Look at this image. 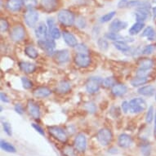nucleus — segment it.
I'll list each match as a JSON object with an SVG mask.
<instances>
[{
	"mask_svg": "<svg viewBox=\"0 0 156 156\" xmlns=\"http://www.w3.org/2000/svg\"><path fill=\"white\" fill-rule=\"evenodd\" d=\"M57 18H58L60 23L66 27L72 26L75 21V17H74L73 12L69 10H66V9L60 11L57 15Z\"/></svg>",
	"mask_w": 156,
	"mask_h": 156,
	"instance_id": "obj_1",
	"label": "nucleus"
},
{
	"mask_svg": "<svg viewBox=\"0 0 156 156\" xmlns=\"http://www.w3.org/2000/svg\"><path fill=\"white\" fill-rule=\"evenodd\" d=\"M97 140L101 146H106L110 145L113 140L112 132L109 128H101L97 132Z\"/></svg>",
	"mask_w": 156,
	"mask_h": 156,
	"instance_id": "obj_2",
	"label": "nucleus"
},
{
	"mask_svg": "<svg viewBox=\"0 0 156 156\" xmlns=\"http://www.w3.org/2000/svg\"><path fill=\"white\" fill-rule=\"evenodd\" d=\"M147 108V104L143 98H133L129 101V111L133 114L143 112Z\"/></svg>",
	"mask_w": 156,
	"mask_h": 156,
	"instance_id": "obj_3",
	"label": "nucleus"
},
{
	"mask_svg": "<svg viewBox=\"0 0 156 156\" xmlns=\"http://www.w3.org/2000/svg\"><path fill=\"white\" fill-rule=\"evenodd\" d=\"M48 130L49 134L53 137L62 143H66L67 141V134L66 131L62 128L61 127H57V126H49L48 127Z\"/></svg>",
	"mask_w": 156,
	"mask_h": 156,
	"instance_id": "obj_4",
	"label": "nucleus"
},
{
	"mask_svg": "<svg viewBox=\"0 0 156 156\" xmlns=\"http://www.w3.org/2000/svg\"><path fill=\"white\" fill-rule=\"evenodd\" d=\"M39 15L38 13L34 9H29L24 14V19L26 24L29 27H34L38 21Z\"/></svg>",
	"mask_w": 156,
	"mask_h": 156,
	"instance_id": "obj_5",
	"label": "nucleus"
},
{
	"mask_svg": "<svg viewBox=\"0 0 156 156\" xmlns=\"http://www.w3.org/2000/svg\"><path fill=\"white\" fill-rule=\"evenodd\" d=\"M101 83H102V80H101L100 78H97V77L89 78V80L86 83V90L88 93H91V94L96 93L100 89V86Z\"/></svg>",
	"mask_w": 156,
	"mask_h": 156,
	"instance_id": "obj_6",
	"label": "nucleus"
},
{
	"mask_svg": "<svg viewBox=\"0 0 156 156\" xmlns=\"http://www.w3.org/2000/svg\"><path fill=\"white\" fill-rule=\"evenodd\" d=\"M87 138L84 134H83V133L77 134L74 140V146L76 151L81 152V153L84 152L87 149Z\"/></svg>",
	"mask_w": 156,
	"mask_h": 156,
	"instance_id": "obj_7",
	"label": "nucleus"
},
{
	"mask_svg": "<svg viewBox=\"0 0 156 156\" xmlns=\"http://www.w3.org/2000/svg\"><path fill=\"white\" fill-rule=\"evenodd\" d=\"M10 36L11 38L14 42L21 41V40H23L25 36H26V30L21 25H17L12 28V30L11 31Z\"/></svg>",
	"mask_w": 156,
	"mask_h": 156,
	"instance_id": "obj_8",
	"label": "nucleus"
},
{
	"mask_svg": "<svg viewBox=\"0 0 156 156\" xmlns=\"http://www.w3.org/2000/svg\"><path fill=\"white\" fill-rule=\"evenodd\" d=\"M74 63L79 67L87 68L91 64V57L87 54L77 53L74 56Z\"/></svg>",
	"mask_w": 156,
	"mask_h": 156,
	"instance_id": "obj_9",
	"label": "nucleus"
},
{
	"mask_svg": "<svg viewBox=\"0 0 156 156\" xmlns=\"http://www.w3.org/2000/svg\"><path fill=\"white\" fill-rule=\"evenodd\" d=\"M38 44L40 48L47 51L48 53L52 54L55 52L54 49H55V47H56V44H55L53 39H50V38L41 39V40H38Z\"/></svg>",
	"mask_w": 156,
	"mask_h": 156,
	"instance_id": "obj_10",
	"label": "nucleus"
},
{
	"mask_svg": "<svg viewBox=\"0 0 156 156\" xmlns=\"http://www.w3.org/2000/svg\"><path fill=\"white\" fill-rule=\"evenodd\" d=\"M34 33L35 36L38 38V40L41 39H47L48 38V26L44 22H40L35 26L34 29Z\"/></svg>",
	"mask_w": 156,
	"mask_h": 156,
	"instance_id": "obj_11",
	"label": "nucleus"
},
{
	"mask_svg": "<svg viewBox=\"0 0 156 156\" xmlns=\"http://www.w3.org/2000/svg\"><path fill=\"white\" fill-rule=\"evenodd\" d=\"M27 110L31 117L36 120L40 118V108L34 101L30 100L27 103Z\"/></svg>",
	"mask_w": 156,
	"mask_h": 156,
	"instance_id": "obj_12",
	"label": "nucleus"
},
{
	"mask_svg": "<svg viewBox=\"0 0 156 156\" xmlns=\"http://www.w3.org/2000/svg\"><path fill=\"white\" fill-rule=\"evenodd\" d=\"M127 26H128V23L126 21L116 19L110 24L109 30H110V32H113V33H119L121 30L127 28Z\"/></svg>",
	"mask_w": 156,
	"mask_h": 156,
	"instance_id": "obj_13",
	"label": "nucleus"
},
{
	"mask_svg": "<svg viewBox=\"0 0 156 156\" xmlns=\"http://www.w3.org/2000/svg\"><path fill=\"white\" fill-rule=\"evenodd\" d=\"M53 58L57 63H60V64L66 63L69 60V51L67 50H60V51H55L53 53Z\"/></svg>",
	"mask_w": 156,
	"mask_h": 156,
	"instance_id": "obj_14",
	"label": "nucleus"
},
{
	"mask_svg": "<svg viewBox=\"0 0 156 156\" xmlns=\"http://www.w3.org/2000/svg\"><path fill=\"white\" fill-rule=\"evenodd\" d=\"M42 8L47 12H51L56 9L58 5L57 0H40Z\"/></svg>",
	"mask_w": 156,
	"mask_h": 156,
	"instance_id": "obj_15",
	"label": "nucleus"
},
{
	"mask_svg": "<svg viewBox=\"0 0 156 156\" xmlns=\"http://www.w3.org/2000/svg\"><path fill=\"white\" fill-rule=\"evenodd\" d=\"M118 145L121 148L127 149L129 148L133 145V139L130 136L126 134V133H122L119 136L118 138Z\"/></svg>",
	"mask_w": 156,
	"mask_h": 156,
	"instance_id": "obj_16",
	"label": "nucleus"
},
{
	"mask_svg": "<svg viewBox=\"0 0 156 156\" xmlns=\"http://www.w3.org/2000/svg\"><path fill=\"white\" fill-rule=\"evenodd\" d=\"M150 9L151 8H137L135 13L136 20L139 22H143L144 21H146L149 16V14L151 13Z\"/></svg>",
	"mask_w": 156,
	"mask_h": 156,
	"instance_id": "obj_17",
	"label": "nucleus"
},
{
	"mask_svg": "<svg viewBox=\"0 0 156 156\" xmlns=\"http://www.w3.org/2000/svg\"><path fill=\"white\" fill-rule=\"evenodd\" d=\"M23 5V0H8L6 7L11 12H16L21 10Z\"/></svg>",
	"mask_w": 156,
	"mask_h": 156,
	"instance_id": "obj_18",
	"label": "nucleus"
},
{
	"mask_svg": "<svg viewBox=\"0 0 156 156\" xmlns=\"http://www.w3.org/2000/svg\"><path fill=\"white\" fill-rule=\"evenodd\" d=\"M127 92H128V87L126 85L122 84V83H115L111 87V92L115 97H122L126 94Z\"/></svg>",
	"mask_w": 156,
	"mask_h": 156,
	"instance_id": "obj_19",
	"label": "nucleus"
},
{
	"mask_svg": "<svg viewBox=\"0 0 156 156\" xmlns=\"http://www.w3.org/2000/svg\"><path fill=\"white\" fill-rule=\"evenodd\" d=\"M62 36H63V39L66 42V44L68 46L71 47V48H75L78 44L77 38L73 34L69 33L68 31H63L62 32Z\"/></svg>",
	"mask_w": 156,
	"mask_h": 156,
	"instance_id": "obj_20",
	"label": "nucleus"
},
{
	"mask_svg": "<svg viewBox=\"0 0 156 156\" xmlns=\"http://www.w3.org/2000/svg\"><path fill=\"white\" fill-rule=\"evenodd\" d=\"M51 94V91L46 87H40L34 90V97L38 99H43L45 97H49Z\"/></svg>",
	"mask_w": 156,
	"mask_h": 156,
	"instance_id": "obj_21",
	"label": "nucleus"
},
{
	"mask_svg": "<svg viewBox=\"0 0 156 156\" xmlns=\"http://www.w3.org/2000/svg\"><path fill=\"white\" fill-rule=\"evenodd\" d=\"M20 69H21V71H23L26 74H31L35 71L36 66L33 63L27 62H22L19 64Z\"/></svg>",
	"mask_w": 156,
	"mask_h": 156,
	"instance_id": "obj_22",
	"label": "nucleus"
},
{
	"mask_svg": "<svg viewBox=\"0 0 156 156\" xmlns=\"http://www.w3.org/2000/svg\"><path fill=\"white\" fill-rule=\"evenodd\" d=\"M137 92H138L139 94L145 96V97H151L155 92V87L152 85H146V86L140 87L137 90Z\"/></svg>",
	"mask_w": 156,
	"mask_h": 156,
	"instance_id": "obj_23",
	"label": "nucleus"
},
{
	"mask_svg": "<svg viewBox=\"0 0 156 156\" xmlns=\"http://www.w3.org/2000/svg\"><path fill=\"white\" fill-rule=\"evenodd\" d=\"M144 26H145V24H144L143 22L136 21V23H134L133 26H131V28L129 29L128 33H129V34L132 36L136 35V34H138L143 30Z\"/></svg>",
	"mask_w": 156,
	"mask_h": 156,
	"instance_id": "obj_24",
	"label": "nucleus"
},
{
	"mask_svg": "<svg viewBox=\"0 0 156 156\" xmlns=\"http://www.w3.org/2000/svg\"><path fill=\"white\" fill-rule=\"evenodd\" d=\"M141 37H145V38H147L150 41H153L156 38V32L152 26H147L144 30Z\"/></svg>",
	"mask_w": 156,
	"mask_h": 156,
	"instance_id": "obj_25",
	"label": "nucleus"
},
{
	"mask_svg": "<svg viewBox=\"0 0 156 156\" xmlns=\"http://www.w3.org/2000/svg\"><path fill=\"white\" fill-rule=\"evenodd\" d=\"M138 66L140 69L145 70H150L153 67L154 62L150 58H143L141 59L138 62Z\"/></svg>",
	"mask_w": 156,
	"mask_h": 156,
	"instance_id": "obj_26",
	"label": "nucleus"
},
{
	"mask_svg": "<svg viewBox=\"0 0 156 156\" xmlns=\"http://www.w3.org/2000/svg\"><path fill=\"white\" fill-rule=\"evenodd\" d=\"M148 77L136 76L131 81V85L134 87H140V86H142V85L146 84V83H148Z\"/></svg>",
	"mask_w": 156,
	"mask_h": 156,
	"instance_id": "obj_27",
	"label": "nucleus"
},
{
	"mask_svg": "<svg viewBox=\"0 0 156 156\" xmlns=\"http://www.w3.org/2000/svg\"><path fill=\"white\" fill-rule=\"evenodd\" d=\"M0 147L3 151L8 152V153H16V152L15 146L4 140H1L0 141Z\"/></svg>",
	"mask_w": 156,
	"mask_h": 156,
	"instance_id": "obj_28",
	"label": "nucleus"
},
{
	"mask_svg": "<svg viewBox=\"0 0 156 156\" xmlns=\"http://www.w3.org/2000/svg\"><path fill=\"white\" fill-rule=\"evenodd\" d=\"M56 90L60 93H67L71 90V86L69 84V83L66 82V81H62L57 85Z\"/></svg>",
	"mask_w": 156,
	"mask_h": 156,
	"instance_id": "obj_29",
	"label": "nucleus"
},
{
	"mask_svg": "<svg viewBox=\"0 0 156 156\" xmlns=\"http://www.w3.org/2000/svg\"><path fill=\"white\" fill-rule=\"evenodd\" d=\"M114 46L116 49L122 52H127L130 50V47L126 44L124 41H116L114 42Z\"/></svg>",
	"mask_w": 156,
	"mask_h": 156,
	"instance_id": "obj_30",
	"label": "nucleus"
},
{
	"mask_svg": "<svg viewBox=\"0 0 156 156\" xmlns=\"http://www.w3.org/2000/svg\"><path fill=\"white\" fill-rule=\"evenodd\" d=\"M105 37L107 39H110L114 42L116 41H124V37L119 34V33H113V32H109V33L105 34ZM125 42V41H124Z\"/></svg>",
	"mask_w": 156,
	"mask_h": 156,
	"instance_id": "obj_31",
	"label": "nucleus"
},
{
	"mask_svg": "<svg viewBox=\"0 0 156 156\" xmlns=\"http://www.w3.org/2000/svg\"><path fill=\"white\" fill-rule=\"evenodd\" d=\"M25 53L31 59H36L38 56V53L34 47L28 46L25 48Z\"/></svg>",
	"mask_w": 156,
	"mask_h": 156,
	"instance_id": "obj_32",
	"label": "nucleus"
},
{
	"mask_svg": "<svg viewBox=\"0 0 156 156\" xmlns=\"http://www.w3.org/2000/svg\"><path fill=\"white\" fill-rule=\"evenodd\" d=\"M154 119V110L153 106H150L147 110L146 115V122L149 124H151L153 122Z\"/></svg>",
	"mask_w": 156,
	"mask_h": 156,
	"instance_id": "obj_33",
	"label": "nucleus"
},
{
	"mask_svg": "<svg viewBox=\"0 0 156 156\" xmlns=\"http://www.w3.org/2000/svg\"><path fill=\"white\" fill-rule=\"evenodd\" d=\"M115 14H116V12H115V11H113V12H110L106 13L105 15L102 16L100 18L101 23H106V22H109V21H111L113 18H114Z\"/></svg>",
	"mask_w": 156,
	"mask_h": 156,
	"instance_id": "obj_34",
	"label": "nucleus"
},
{
	"mask_svg": "<svg viewBox=\"0 0 156 156\" xmlns=\"http://www.w3.org/2000/svg\"><path fill=\"white\" fill-rule=\"evenodd\" d=\"M75 50H76L78 53L81 54H87V55H88V52H89L88 48L83 44H77V46L75 47Z\"/></svg>",
	"mask_w": 156,
	"mask_h": 156,
	"instance_id": "obj_35",
	"label": "nucleus"
},
{
	"mask_svg": "<svg viewBox=\"0 0 156 156\" xmlns=\"http://www.w3.org/2000/svg\"><path fill=\"white\" fill-rule=\"evenodd\" d=\"M63 154L65 156H77V154L72 146H66L63 149Z\"/></svg>",
	"mask_w": 156,
	"mask_h": 156,
	"instance_id": "obj_36",
	"label": "nucleus"
},
{
	"mask_svg": "<svg viewBox=\"0 0 156 156\" xmlns=\"http://www.w3.org/2000/svg\"><path fill=\"white\" fill-rule=\"evenodd\" d=\"M97 44L101 51H106L109 48V44H108L107 40L105 38H99L97 41Z\"/></svg>",
	"mask_w": 156,
	"mask_h": 156,
	"instance_id": "obj_37",
	"label": "nucleus"
},
{
	"mask_svg": "<svg viewBox=\"0 0 156 156\" xmlns=\"http://www.w3.org/2000/svg\"><path fill=\"white\" fill-rule=\"evenodd\" d=\"M115 83H115V80L113 77H107V78H105V80H102V84L105 87H112Z\"/></svg>",
	"mask_w": 156,
	"mask_h": 156,
	"instance_id": "obj_38",
	"label": "nucleus"
},
{
	"mask_svg": "<svg viewBox=\"0 0 156 156\" xmlns=\"http://www.w3.org/2000/svg\"><path fill=\"white\" fill-rule=\"evenodd\" d=\"M49 34L51 37V38H53V39H58V38H60L61 35H62V33H61L59 29L56 27V26H54L53 29L51 30V31L50 32Z\"/></svg>",
	"mask_w": 156,
	"mask_h": 156,
	"instance_id": "obj_39",
	"label": "nucleus"
},
{
	"mask_svg": "<svg viewBox=\"0 0 156 156\" xmlns=\"http://www.w3.org/2000/svg\"><path fill=\"white\" fill-rule=\"evenodd\" d=\"M84 109L90 114H93L97 110V106L93 102H87L85 104Z\"/></svg>",
	"mask_w": 156,
	"mask_h": 156,
	"instance_id": "obj_40",
	"label": "nucleus"
},
{
	"mask_svg": "<svg viewBox=\"0 0 156 156\" xmlns=\"http://www.w3.org/2000/svg\"><path fill=\"white\" fill-rule=\"evenodd\" d=\"M21 83H22V85L25 89H30L31 87H33V83L26 77L21 78Z\"/></svg>",
	"mask_w": 156,
	"mask_h": 156,
	"instance_id": "obj_41",
	"label": "nucleus"
},
{
	"mask_svg": "<svg viewBox=\"0 0 156 156\" xmlns=\"http://www.w3.org/2000/svg\"><path fill=\"white\" fill-rule=\"evenodd\" d=\"M24 6L29 9L35 8L37 6V0H23Z\"/></svg>",
	"mask_w": 156,
	"mask_h": 156,
	"instance_id": "obj_42",
	"label": "nucleus"
},
{
	"mask_svg": "<svg viewBox=\"0 0 156 156\" xmlns=\"http://www.w3.org/2000/svg\"><path fill=\"white\" fill-rule=\"evenodd\" d=\"M3 128L7 135L9 136L12 135V126H11L10 123H8V122H3Z\"/></svg>",
	"mask_w": 156,
	"mask_h": 156,
	"instance_id": "obj_43",
	"label": "nucleus"
},
{
	"mask_svg": "<svg viewBox=\"0 0 156 156\" xmlns=\"http://www.w3.org/2000/svg\"><path fill=\"white\" fill-rule=\"evenodd\" d=\"M141 154H143L144 156H150L151 153V148L150 145H144V146H141Z\"/></svg>",
	"mask_w": 156,
	"mask_h": 156,
	"instance_id": "obj_44",
	"label": "nucleus"
},
{
	"mask_svg": "<svg viewBox=\"0 0 156 156\" xmlns=\"http://www.w3.org/2000/svg\"><path fill=\"white\" fill-rule=\"evenodd\" d=\"M8 21H6L5 19H1L0 21V30H1V32L3 33V32H6V31L8 30Z\"/></svg>",
	"mask_w": 156,
	"mask_h": 156,
	"instance_id": "obj_45",
	"label": "nucleus"
},
{
	"mask_svg": "<svg viewBox=\"0 0 156 156\" xmlns=\"http://www.w3.org/2000/svg\"><path fill=\"white\" fill-rule=\"evenodd\" d=\"M154 51V47L153 45H147L142 50V54H144V55H150V54L153 53Z\"/></svg>",
	"mask_w": 156,
	"mask_h": 156,
	"instance_id": "obj_46",
	"label": "nucleus"
},
{
	"mask_svg": "<svg viewBox=\"0 0 156 156\" xmlns=\"http://www.w3.org/2000/svg\"><path fill=\"white\" fill-rule=\"evenodd\" d=\"M32 127H33V128L35 129L36 132H38V133L40 134V135H42V136L45 135L44 130L41 128V127H40V126L38 125V124H36V123H33V124H32Z\"/></svg>",
	"mask_w": 156,
	"mask_h": 156,
	"instance_id": "obj_47",
	"label": "nucleus"
},
{
	"mask_svg": "<svg viewBox=\"0 0 156 156\" xmlns=\"http://www.w3.org/2000/svg\"><path fill=\"white\" fill-rule=\"evenodd\" d=\"M129 0H119V2L118 3V8H123L128 7V3H129Z\"/></svg>",
	"mask_w": 156,
	"mask_h": 156,
	"instance_id": "obj_48",
	"label": "nucleus"
},
{
	"mask_svg": "<svg viewBox=\"0 0 156 156\" xmlns=\"http://www.w3.org/2000/svg\"><path fill=\"white\" fill-rule=\"evenodd\" d=\"M15 111L17 113L18 115H23L24 113V108L23 106L21 105V104H16L15 105Z\"/></svg>",
	"mask_w": 156,
	"mask_h": 156,
	"instance_id": "obj_49",
	"label": "nucleus"
},
{
	"mask_svg": "<svg viewBox=\"0 0 156 156\" xmlns=\"http://www.w3.org/2000/svg\"><path fill=\"white\" fill-rule=\"evenodd\" d=\"M122 110L123 111V113H128V111L129 110V102H128L127 101H124L122 103Z\"/></svg>",
	"mask_w": 156,
	"mask_h": 156,
	"instance_id": "obj_50",
	"label": "nucleus"
},
{
	"mask_svg": "<svg viewBox=\"0 0 156 156\" xmlns=\"http://www.w3.org/2000/svg\"><path fill=\"white\" fill-rule=\"evenodd\" d=\"M0 97H1V101L4 103H9L10 102V100H9V98L7 96V94L5 93H3V92H1V94H0Z\"/></svg>",
	"mask_w": 156,
	"mask_h": 156,
	"instance_id": "obj_51",
	"label": "nucleus"
},
{
	"mask_svg": "<svg viewBox=\"0 0 156 156\" xmlns=\"http://www.w3.org/2000/svg\"><path fill=\"white\" fill-rule=\"evenodd\" d=\"M48 32L50 34V32L51 31V30L53 29L54 26V21L52 19H48Z\"/></svg>",
	"mask_w": 156,
	"mask_h": 156,
	"instance_id": "obj_52",
	"label": "nucleus"
},
{
	"mask_svg": "<svg viewBox=\"0 0 156 156\" xmlns=\"http://www.w3.org/2000/svg\"><path fill=\"white\" fill-rule=\"evenodd\" d=\"M154 135L156 136V113H155V118H154Z\"/></svg>",
	"mask_w": 156,
	"mask_h": 156,
	"instance_id": "obj_53",
	"label": "nucleus"
},
{
	"mask_svg": "<svg viewBox=\"0 0 156 156\" xmlns=\"http://www.w3.org/2000/svg\"><path fill=\"white\" fill-rule=\"evenodd\" d=\"M155 101H156V95H155Z\"/></svg>",
	"mask_w": 156,
	"mask_h": 156,
	"instance_id": "obj_54",
	"label": "nucleus"
}]
</instances>
